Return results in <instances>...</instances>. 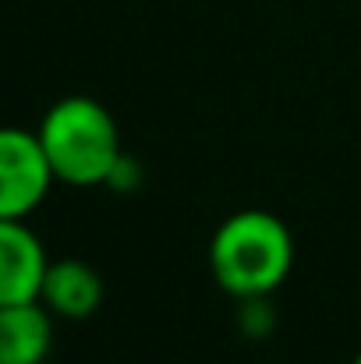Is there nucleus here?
Returning <instances> with one entry per match:
<instances>
[{
  "mask_svg": "<svg viewBox=\"0 0 361 364\" xmlns=\"http://www.w3.org/2000/svg\"><path fill=\"white\" fill-rule=\"evenodd\" d=\"M294 269V237L287 223L266 209L227 216L209 241V272L216 287L238 301L269 297Z\"/></svg>",
  "mask_w": 361,
  "mask_h": 364,
  "instance_id": "1",
  "label": "nucleus"
},
{
  "mask_svg": "<svg viewBox=\"0 0 361 364\" xmlns=\"http://www.w3.org/2000/svg\"><path fill=\"white\" fill-rule=\"evenodd\" d=\"M36 134L53 177L71 188L107 184L117 159L124 156L114 114L93 96L57 100L43 114Z\"/></svg>",
  "mask_w": 361,
  "mask_h": 364,
  "instance_id": "2",
  "label": "nucleus"
},
{
  "mask_svg": "<svg viewBox=\"0 0 361 364\" xmlns=\"http://www.w3.org/2000/svg\"><path fill=\"white\" fill-rule=\"evenodd\" d=\"M53 181L39 134L0 127V220H28L46 202Z\"/></svg>",
  "mask_w": 361,
  "mask_h": 364,
  "instance_id": "3",
  "label": "nucleus"
},
{
  "mask_svg": "<svg viewBox=\"0 0 361 364\" xmlns=\"http://www.w3.org/2000/svg\"><path fill=\"white\" fill-rule=\"evenodd\" d=\"M46 265V247L25 220H0V304L39 301Z\"/></svg>",
  "mask_w": 361,
  "mask_h": 364,
  "instance_id": "4",
  "label": "nucleus"
},
{
  "mask_svg": "<svg viewBox=\"0 0 361 364\" xmlns=\"http://www.w3.org/2000/svg\"><path fill=\"white\" fill-rule=\"evenodd\" d=\"M39 301L50 308V315L82 322V318L96 315V308L103 304V279L82 258H57L46 265Z\"/></svg>",
  "mask_w": 361,
  "mask_h": 364,
  "instance_id": "5",
  "label": "nucleus"
},
{
  "mask_svg": "<svg viewBox=\"0 0 361 364\" xmlns=\"http://www.w3.org/2000/svg\"><path fill=\"white\" fill-rule=\"evenodd\" d=\"M53 350V315L43 301L0 304V364H46Z\"/></svg>",
  "mask_w": 361,
  "mask_h": 364,
  "instance_id": "6",
  "label": "nucleus"
},
{
  "mask_svg": "<svg viewBox=\"0 0 361 364\" xmlns=\"http://www.w3.org/2000/svg\"><path fill=\"white\" fill-rule=\"evenodd\" d=\"M138 181H142L138 163H135L131 156H120L117 166H114V173H110V181H107V188H114V191H135Z\"/></svg>",
  "mask_w": 361,
  "mask_h": 364,
  "instance_id": "7",
  "label": "nucleus"
},
{
  "mask_svg": "<svg viewBox=\"0 0 361 364\" xmlns=\"http://www.w3.org/2000/svg\"><path fill=\"white\" fill-rule=\"evenodd\" d=\"M351 364H361V350H358V354H355V361H351Z\"/></svg>",
  "mask_w": 361,
  "mask_h": 364,
  "instance_id": "8",
  "label": "nucleus"
}]
</instances>
